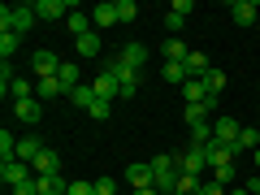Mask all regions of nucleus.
<instances>
[{"instance_id": "1", "label": "nucleus", "mask_w": 260, "mask_h": 195, "mask_svg": "<svg viewBox=\"0 0 260 195\" xmlns=\"http://www.w3.org/2000/svg\"><path fill=\"white\" fill-rule=\"evenodd\" d=\"M104 74H113V78H117V87H121V100H130V95L139 91V83H143V70H130V65L121 61V52L104 56Z\"/></svg>"}, {"instance_id": "2", "label": "nucleus", "mask_w": 260, "mask_h": 195, "mask_svg": "<svg viewBox=\"0 0 260 195\" xmlns=\"http://www.w3.org/2000/svg\"><path fill=\"white\" fill-rule=\"evenodd\" d=\"M35 5H5L0 9V30H13V35H26L35 26Z\"/></svg>"}, {"instance_id": "3", "label": "nucleus", "mask_w": 260, "mask_h": 195, "mask_svg": "<svg viewBox=\"0 0 260 195\" xmlns=\"http://www.w3.org/2000/svg\"><path fill=\"white\" fill-rule=\"evenodd\" d=\"M152 178H156V191H174L178 186V152H160V156H152Z\"/></svg>"}, {"instance_id": "4", "label": "nucleus", "mask_w": 260, "mask_h": 195, "mask_svg": "<svg viewBox=\"0 0 260 195\" xmlns=\"http://www.w3.org/2000/svg\"><path fill=\"white\" fill-rule=\"evenodd\" d=\"M225 13H230V22L234 26H256V18H260V5L256 0H230V5H225Z\"/></svg>"}, {"instance_id": "5", "label": "nucleus", "mask_w": 260, "mask_h": 195, "mask_svg": "<svg viewBox=\"0 0 260 195\" xmlns=\"http://www.w3.org/2000/svg\"><path fill=\"white\" fill-rule=\"evenodd\" d=\"M208 169V156H204V148H182L178 152V174H204Z\"/></svg>"}, {"instance_id": "6", "label": "nucleus", "mask_w": 260, "mask_h": 195, "mask_svg": "<svg viewBox=\"0 0 260 195\" xmlns=\"http://www.w3.org/2000/svg\"><path fill=\"white\" fill-rule=\"evenodd\" d=\"M204 156H208V169H217V165H234V156H239V143H221V139H213L204 148Z\"/></svg>"}, {"instance_id": "7", "label": "nucleus", "mask_w": 260, "mask_h": 195, "mask_svg": "<svg viewBox=\"0 0 260 195\" xmlns=\"http://www.w3.org/2000/svg\"><path fill=\"white\" fill-rule=\"evenodd\" d=\"M74 5L70 0H35V18L39 22H56V18H70Z\"/></svg>"}, {"instance_id": "8", "label": "nucleus", "mask_w": 260, "mask_h": 195, "mask_svg": "<svg viewBox=\"0 0 260 195\" xmlns=\"http://www.w3.org/2000/svg\"><path fill=\"white\" fill-rule=\"evenodd\" d=\"M0 178H5V186H22L35 178V169L22 165V160H0Z\"/></svg>"}, {"instance_id": "9", "label": "nucleus", "mask_w": 260, "mask_h": 195, "mask_svg": "<svg viewBox=\"0 0 260 195\" xmlns=\"http://www.w3.org/2000/svg\"><path fill=\"white\" fill-rule=\"evenodd\" d=\"M186 13H195V5H191V0H174V5H169V13H165V30H169L174 39H178V30H182Z\"/></svg>"}, {"instance_id": "10", "label": "nucleus", "mask_w": 260, "mask_h": 195, "mask_svg": "<svg viewBox=\"0 0 260 195\" xmlns=\"http://www.w3.org/2000/svg\"><path fill=\"white\" fill-rule=\"evenodd\" d=\"M126 182L139 191V186H156V178H152V160H135V165H126Z\"/></svg>"}, {"instance_id": "11", "label": "nucleus", "mask_w": 260, "mask_h": 195, "mask_svg": "<svg viewBox=\"0 0 260 195\" xmlns=\"http://www.w3.org/2000/svg\"><path fill=\"white\" fill-rule=\"evenodd\" d=\"M0 95H5V100H35V83L9 78V83H0Z\"/></svg>"}, {"instance_id": "12", "label": "nucleus", "mask_w": 260, "mask_h": 195, "mask_svg": "<svg viewBox=\"0 0 260 195\" xmlns=\"http://www.w3.org/2000/svg\"><path fill=\"white\" fill-rule=\"evenodd\" d=\"M30 65H35V74H39V78H56V74H61V61H56V52H48V48H39Z\"/></svg>"}, {"instance_id": "13", "label": "nucleus", "mask_w": 260, "mask_h": 195, "mask_svg": "<svg viewBox=\"0 0 260 195\" xmlns=\"http://www.w3.org/2000/svg\"><path fill=\"white\" fill-rule=\"evenodd\" d=\"M239 135H243V126L234 117H217L213 121V139H221V143H239Z\"/></svg>"}, {"instance_id": "14", "label": "nucleus", "mask_w": 260, "mask_h": 195, "mask_svg": "<svg viewBox=\"0 0 260 195\" xmlns=\"http://www.w3.org/2000/svg\"><path fill=\"white\" fill-rule=\"evenodd\" d=\"M91 91H95V100H109L113 104V95H121V87H117V78H113V74H104V70H100V78L91 83Z\"/></svg>"}, {"instance_id": "15", "label": "nucleus", "mask_w": 260, "mask_h": 195, "mask_svg": "<svg viewBox=\"0 0 260 195\" xmlns=\"http://www.w3.org/2000/svg\"><path fill=\"white\" fill-rule=\"evenodd\" d=\"M56 95H65V83H61V78H39V83H35V100H39V104L56 100Z\"/></svg>"}, {"instance_id": "16", "label": "nucleus", "mask_w": 260, "mask_h": 195, "mask_svg": "<svg viewBox=\"0 0 260 195\" xmlns=\"http://www.w3.org/2000/svg\"><path fill=\"white\" fill-rule=\"evenodd\" d=\"M121 52V61L130 65V70H143L148 65V44H126V48H117Z\"/></svg>"}, {"instance_id": "17", "label": "nucleus", "mask_w": 260, "mask_h": 195, "mask_svg": "<svg viewBox=\"0 0 260 195\" xmlns=\"http://www.w3.org/2000/svg\"><path fill=\"white\" fill-rule=\"evenodd\" d=\"M65 26H70V35H74V39H83V35H91V30H95V22H91V13H70V18H65Z\"/></svg>"}, {"instance_id": "18", "label": "nucleus", "mask_w": 260, "mask_h": 195, "mask_svg": "<svg viewBox=\"0 0 260 195\" xmlns=\"http://www.w3.org/2000/svg\"><path fill=\"white\" fill-rule=\"evenodd\" d=\"M160 56H165V61H178V65H186V56H191V48H186L182 39H174V35H169L165 44H160Z\"/></svg>"}, {"instance_id": "19", "label": "nucleus", "mask_w": 260, "mask_h": 195, "mask_svg": "<svg viewBox=\"0 0 260 195\" xmlns=\"http://www.w3.org/2000/svg\"><path fill=\"white\" fill-rule=\"evenodd\" d=\"M13 113H18L26 126H35V121L44 117V104H39V100H13Z\"/></svg>"}, {"instance_id": "20", "label": "nucleus", "mask_w": 260, "mask_h": 195, "mask_svg": "<svg viewBox=\"0 0 260 195\" xmlns=\"http://www.w3.org/2000/svg\"><path fill=\"white\" fill-rule=\"evenodd\" d=\"M35 186H39V195H65V191H70V182H65L61 174H44V178H35Z\"/></svg>"}, {"instance_id": "21", "label": "nucleus", "mask_w": 260, "mask_h": 195, "mask_svg": "<svg viewBox=\"0 0 260 195\" xmlns=\"http://www.w3.org/2000/svg\"><path fill=\"white\" fill-rule=\"evenodd\" d=\"M30 169H35V178H44V174H61V156L44 148V152H39V160H35Z\"/></svg>"}, {"instance_id": "22", "label": "nucleus", "mask_w": 260, "mask_h": 195, "mask_svg": "<svg viewBox=\"0 0 260 195\" xmlns=\"http://www.w3.org/2000/svg\"><path fill=\"white\" fill-rule=\"evenodd\" d=\"M39 152H44V143H39V139H18V160H22V165H35Z\"/></svg>"}, {"instance_id": "23", "label": "nucleus", "mask_w": 260, "mask_h": 195, "mask_svg": "<svg viewBox=\"0 0 260 195\" xmlns=\"http://www.w3.org/2000/svg\"><path fill=\"white\" fill-rule=\"evenodd\" d=\"M182 95H186V104H204V100H208L204 78H186V83H182Z\"/></svg>"}, {"instance_id": "24", "label": "nucleus", "mask_w": 260, "mask_h": 195, "mask_svg": "<svg viewBox=\"0 0 260 195\" xmlns=\"http://www.w3.org/2000/svg\"><path fill=\"white\" fill-rule=\"evenodd\" d=\"M70 104H74V109H87V113H91V104H95V91H91V83L74 87V91H70Z\"/></svg>"}, {"instance_id": "25", "label": "nucleus", "mask_w": 260, "mask_h": 195, "mask_svg": "<svg viewBox=\"0 0 260 195\" xmlns=\"http://www.w3.org/2000/svg\"><path fill=\"white\" fill-rule=\"evenodd\" d=\"M208 70H213V65H208L204 52H191V56H186V78H204Z\"/></svg>"}, {"instance_id": "26", "label": "nucleus", "mask_w": 260, "mask_h": 195, "mask_svg": "<svg viewBox=\"0 0 260 195\" xmlns=\"http://www.w3.org/2000/svg\"><path fill=\"white\" fill-rule=\"evenodd\" d=\"M91 22H95V26H113V22H117V5H109V0L95 5V9H91Z\"/></svg>"}, {"instance_id": "27", "label": "nucleus", "mask_w": 260, "mask_h": 195, "mask_svg": "<svg viewBox=\"0 0 260 195\" xmlns=\"http://www.w3.org/2000/svg\"><path fill=\"white\" fill-rule=\"evenodd\" d=\"M204 91L213 95V100H217V95L225 91V74H221V70H217V65H213V70H208V74H204Z\"/></svg>"}, {"instance_id": "28", "label": "nucleus", "mask_w": 260, "mask_h": 195, "mask_svg": "<svg viewBox=\"0 0 260 195\" xmlns=\"http://www.w3.org/2000/svg\"><path fill=\"white\" fill-rule=\"evenodd\" d=\"M56 78L65 83V95L74 91V87H83V83H78V65H70V61H61V74H56Z\"/></svg>"}, {"instance_id": "29", "label": "nucleus", "mask_w": 260, "mask_h": 195, "mask_svg": "<svg viewBox=\"0 0 260 195\" xmlns=\"http://www.w3.org/2000/svg\"><path fill=\"white\" fill-rule=\"evenodd\" d=\"M160 74H165V83H178V87H182V83H186V65L165 61V65H160Z\"/></svg>"}, {"instance_id": "30", "label": "nucleus", "mask_w": 260, "mask_h": 195, "mask_svg": "<svg viewBox=\"0 0 260 195\" xmlns=\"http://www.w3.org/2000/svg\"><path fill=\"white\" fill-rule=\"evenodd\" d=\"M260 148V130L256 126H243V135H239V152H256Z\"/></svg>"}, {"instance_id": "31", "label": "nucleus", "mask_w": 260, "mask_h": 195, "mask_svg": "<svg viewBox=\"0 0 260 195\" xmlns=\"http://www.w3.org/2000/svg\"><path fill=\"white\" fill-rule=\"evenodd\" d=\"M200 186H204V182H200L195 174H178V186H174V191H178V195H200Z\"/></svg>"}, {"instance_id": "32", "label": "nucleus", "mask_w": 260, "mask_h": 195, "mask_svg": "<svg viewBox=\"0 0 260 195\" xmlns=\"http://www.w3.org/2000/svg\"><path fill=\"white\" fill-rule=\"evenodd\" d=\"M0 160H18V139L9 130H0Z\"/></svg>"}, {"instance_id": "33", "label": "nucleus", "mask_w": 260, "mask_h": 195, "mask_svg": "<svg viewBox=\"0 0 260 195\" xmlns=\"http://www.w3.org/2000/svg\"><path fill=\"white\" fill-rule=\"evenodd\" d=\"M18 44H22V35H13V30H0V56H5V61L18 52Z\"/></svg>"}, {"instance_id": "34", "label": "nucleus", "mask_w": 260, "mask_h": 195, "mask_svg": "<svg viewBox=\"0 0 260 195\" xmlns=\"http://www.w3.org/2000/svg\"><path fill=\"white\" fill-rule=\"evenodd\" d=\"M78 56H100V35H95V30L78 39Z\"/></svg>"}, {"instance_id": "35", "label": "nucleus", "mask_w": 260, "mask_h": 195, "mask_svg": "<svg viewBox=\"0 0 260 195\" xmlns=\"http://www.w3.org/2000/svg\"><path fill=\"white\" fill-rule=\"evenodd\" d=\"M182 117H186V126H200V121H208V109H204V104H186Z\"/></svg>"}, {"instance_id": "36", "label": "nucleus", "mask_w": 260, "mask_h": 195, "mask_svg": "<svg viewBox=\"0 0 260 195\" xmlns=\"http://www.w3.org/2000/svg\"><path fill=\"white\" fill-rule=\"evenodd\" d=\"M234 178H239V169H234V165H217L213 169V182H221V186H234Z\"/></svg>"}, {"instance_id": "37", "label": "nucleus", "mask_w": 260, "mask_h": 195, "mask_svg": "<svg viewBox=\"0 0 260 195\" xmlns=\"http://www.w3.org/2000/svg\"><path fill=\"white\" fill-rule=\"evenodd\" d=\"M139 18V5L135 0H117V22H135Z\"/></svg>"}, {"instance_id": "38", "label": "nucleus", "mask_w": 260, "mask_h": 195, "mask_svg": "<svg viewBox=\"0 0 260 195\" xmlns=\"http://www.w3.org/2000/svg\"><path fill=\"white\" fill-rule=\"evenodd\" d=\"M109 113H113V104H109V100H95V104H91V117H95V121H104Z\"/></svg>"}, {"instance_id": "39", "label": "nucleus", "mask_w": 260, "mask_h": 195, "mask_svg": "<svg viewBox=\"0 0 260 195\" xmlns=\"http://www.w3.org/2000/svg\"><path fill=\"white\" fill-rule=\"evenodd\" d=\"M65 195H95V182H70Z\"/></svg>"}, {"instance_id": "40", "label": "nucleus", "mask_w": 260, "mask_h": 195, "mask_svg": "<svg viewBox=\"0 0 260 195\" xmlns=\"http://www.w3.org/2000/svg\"><path fill=\"white\" fill-rule=\"evenodd\" d=\"M117 186H113V178H95V195H113Z\"/></svg>"}, {"instance_id": "41", "label": "nucleus", "mask_w": 260, "mask_h": 195, "mask_svg": "<svg viewBox=\"0 0 260 195\" xmlns=\"http://www.w3.org/2000/svg\"><path fill=\"white\" fill-rule=\"evenodd\" d=\"M200 195H225V186L221 182H204V186H200Z\"/></svg>"}, {"instance_id": "42", "label": "nucleus", "mask_w": 260, "mask_h": 195, "mask_svg": "<svg viewBox=\"0 0 260 195\" xmlns=\"http://www.w3.org/2000/svg\"><path fill=\"white\" fill-rule=\"evenodd\" d=\"M135 195H160V191H156V186H139V191H135Z\"/></svg>"}, {"instance_id": "43", "label": "nucleus", "mask_w": 260, "mask_h": 195, "mask_svg": "<svg viewBox=\"0 0 260 195\" xmlns=\"http://www.w3.org/2000/svg\"><path fill=\"white\" fill-rule=\"evenodd\" d=\"M225 195H251V191H247V186H230V191H225Z\"/></svg>"}, {"instance_id": "44", "label": "nucleus", "mask_w": 260, "mask_h": 195, "mask_svg": "<svg viewBox=\"0 0 260 195\" xmlns=\"http://www.w3.org/2000/svg\"><path fill=\"white\" fill-rule=\"evenodd\" d=\"M251 160H256V169H260V148H256V152H251Z\"/></svg>"}, {"instance_id": "45", "label": "nucleus", "mask_w": 260, "mask_h": 195, "mask_svg": "<svg viewBox=\"0 0 260 195\" xmlns=\"http://www.w3.org/2000/svg\"><path fill=\"white\" fill-rule=\"evenodd\" d=\"M256 195H260V191H256Z\"/></svg>"}]
</instances>
